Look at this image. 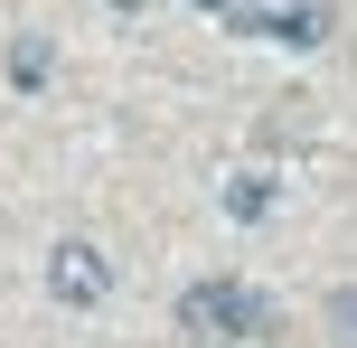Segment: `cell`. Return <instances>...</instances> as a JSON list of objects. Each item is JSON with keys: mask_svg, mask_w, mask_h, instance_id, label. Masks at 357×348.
I'll return each instance as SVG.
<instances>
[{"mask_svg": "<svg viewBox=\"0 0 357 348\" xmlns=\"http://www.w3.org/2000/svg\"><path fill=\"white\" fill-rule=\"evenodd\" d=\"M178 330L197 348H264L273 339V301L245 292V282H188L178 292Z\"/></svg>", "mask_w": 357, "mask_h": 348, "instance_id": "6da1fadb", "label": "cell"}, {"mask_svg": "<svg viewBox=\"0 0 357 348\" xmlns=\"http://www.w3.org/2000/svg\"><path fill=\"white\" fill-rule=\"evenodd\" d=\"M47 292L66 301V311H94V301L113 292V264L94 255V245H56V264H47Z\"/></svg>", "mask_w": 357, "mask_h": 348, "instance_id": "7a4b0ae2", "label": "cell"}, {"mask_svg": "<svg viewBox=\"0 0 357 348\" xmlns=\"http://www.w3.org/2000/svg\"><path fill=\"white\" fill-rule=\"evenodd\" d=\"M235 29H245V38H282V47H320V29H329V19L310 10V0H291V10H245Z\"/></svg>", "mask_w": 357, "mask_h": 348, "instance_id": "3957f363", "label": "cell"}, {"mask_svg": "<svg viewBox=\"0 0 357 348\" xmlns=\"http://www.w3.org/2000/svg\"><path fill=\"white\" fill-rule=\"evenodd\" d=\"M226 217H273V169H235V179H226Z\"/></svg>", "mask_w": 357, "mask_h": 348, "instance_id": "277c9868", "label": "cell"}, {"mask_svg": "<svg viewBox=\"0 0 357 348\" xmlns=\"http://www.w3.org/2000/svg\"><path fill=\"white\" fill-rule=\"evenodd\" d=\"M10 75H19V85H47V38H19V47H10Z\"/></svg>", "mask_w": 357, "mask_h": 348, "instance_id": "5b68a950", "label": "cell"}, {"mask_svg": "<svg viewBox=\"0 0 357 348\" xmlns=\"http://www.w3.org/2000/svg\"><path fill=\"white\" fill-rule=\"evenodd\" d=\"M329 311H339V339L357 348V292H339V301H329Z\"/></svg>", "mask_w": 357, "mask_h": 348, "instance_id": "8992f818", "label": "cell"}, {"mask_svg": "<svg viewBox=\"0 0 357 348\" xmlns=\"http://www.w3.org/2000/svg\"><path fill=\"white\" fill-rule=\"evenodd\" d=\"M197 10H235V0H197Z\"/></svg>", "mask_w": 357, "mask_h": 348, "instance_id": "52a82bcc", "label": "cell"}, {"mask_svg": "<svg viewBox=\"0 0 357 348\" xmlns=\"http://www.w3.org/2000/svg\"><path fill=\"white\" fill-rule=\"evenodd\" d=\"M113 10H142V0H113Z\"/></svg>", "mask_w": 357, "mask_h": 348, "instance_id": "ba28073f", "label": "cell"}]
</instances>
